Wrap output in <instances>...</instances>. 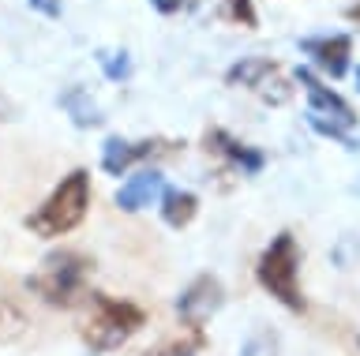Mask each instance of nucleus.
I'll list each match as a JSON object with an SVG mask.
<instances>
[{
    "instance_id": "nucleus-16",
    "label": "nucleus",
    "mask_w": 360,
    "mask_h": 356,
    "mask_svg": "<svg viewBox=\"0 0 360 356\" xmlns=\"http://www.w3.org/2000/svg\"><path fill=\"white\" fill-rule=\"evenodd\" d=\"M98 64H101V72H105V79L112 83H120V79H128L131 75V60H128V53H112V49H101L98 53Z\"/></svg>"
},
{
    "instance_id": "nucleus-22",
    "label": "nucleus",
    "mask_w": 360,
    "mask_h": 356,
    "mask_svg": "<svg viewBox=\"0 0 360 356\" xmlns=\"http://www.w3.org/2000/svg\"><path fill=\"white\" fill-rule=\"evenodd\" d=\"M345 19H349V23H356V27H360V4H353V8H349V12H345Z\"/></svg>"
},
{
    "instance_id": "nucleus-11",
    "label": "nucleus",
    "mask_w": 360,
    "mask_h": 356,
    "mask_svg": "<svg viewBox=\"0 0 360 356\" xmlns=\"http://www.w3.org/2000/svg\"><path fill=\"white\" fill-rule=\"evenodd\" d=\"M165 192V176L158 169H135L128 180L117 187V206L124 214H139V210L154 206Z\"/></svg>"
},
{
    "instance_id": "nucleus-12",
    "label": "nucleus",
    "mask_w": 360,
    "mask_h": 356,
    "mask_svg": "<svg viewBox=\"0 0 360 356\" xmlns=\"http://www.w3.org/2000/svg\"><path fill=\"white\" fill-rule=\"evenodd\" d=\"M158 203H162L158 210H162V221L169 229H188L199 214V195L188 192V187H165Z\"/></svg>"
},
{
    "instance_id": "nucleus-23",
    "label": "nucleus",
    "mask_w": 360,
    "mask_h": 356,
    "mask_svg": "<svg viewBox=\"0 0 360 356\" xmlns=\"http://www.w3.org/2000/svg\"><path fill=\"white\" fill-rule=\"evenodd\" d=\"M356 86H360V68H356Z\"/></svg>"
},
{
    "instance_id": "nucleus-9",
    "label": "nucleus",
    "mask_w": 360,
    "mask_h": 356,
    "mask_svg": "<svg viewBox=\"0 0 360 356\" xmlns=\"http://www.w3.org/2000/svg\"><path fill=\"white\" fill-rule=\"evenodd\" d=\"M202 143H207V154H210V158H218L225 169H233V173H240V176H255V173L266 165L263 150L248 147V143H240L236 136H229L225 128H210L207 136H202Z\"/></svg>"
},
{
    "instance_id": "nucleus-21",
    "label": "nucleus",
    "mask_w": 360,
    "mask_h": 356,
    "mask_svg": "<svg viewBox=\"0 0 360 356\" xmlns=\"http://www.w3.org/2000/svg\"><path fill=\"white\" fill-rule=\"evenodd\" d=\"M150 4H154L162 15H176L180 8H184V0H150Z\"/></svg>"
},
{
    "instance_id": "nucleus-6",
    "label": "nucleus",
    "mask_w": 360,
    "mask_h": 356,
    "mask_svg": "<svg viewBox=\"0 0 360 356\" xmlns=\"http://www.w3.org/2000/svg\"><path fill=\"white\" fill-rule=\"evenodd\" d=\"M176 147H184V143L109 136L105 143H101V169H105L109 176H124L131 165H139V161H154V158H165V154H176Z\"/></svg>"
},
{
    "instance_id": "nucleus-7",
    "label": "nucleus",
    "mask_w": 360,
    "mask_h": 356,
    "mask_svg": "<svg viewBox=\"0 0 360 356\" xmlns=\"http://www.w3.org/2000/svg\"><path fill=\"white\" fill-rule=\"evenodd\" d=\"M221 304H225L221 282L214 274H199L195 282L176 296V315H180V322H184L188 330H202V322H207Z\"/></svg>"
},
{
    "instance_id": "nucleus-18",
    "label": "nucleus",
    "mask_w": 360,
    "mask_h": 356,
    "mask_svg": "<svg viewBox=\"0 0 360 356\" xmlns=\"http://www.w3.org/2000/svg\"><path fill=\"white\" fill-rule=\"evenodd\" d=\"M308 124H311L315 131H319V136H326V139H334V143H342L345 150H356V147H360V143H356L353 136H349L345 128H338V124H330V120H319V117H311V113H308Z\"/></svg>"
},
{
    "instance_id": "nucleus-13",
    "label": "nucleus",
    "mask_w": 360,
    "mask_h": 356,
    "mask_svg": "<svg viewBox=\"0 0 360 356\" xmlns=\"http://www.w3.org/2000/svg\"><path fill=\"white\" fill-rule=\"evenodd\" d=\"M60 105L68 109V117H72L79 128H98L101 124V109L94 105V98H90L83 86H72V91L60 98Z\"/></svg>"
},
{
    "instance_id": "nucleus-4",
    "label": "nucleus",
    "mask_w": 360,
    "mask_h": 356,
    "mask_svg": "<svg viewBox=\"0 0 360 356\" xmlns=\"http://www.w3.org/2000/svg\"><path fill=\"white\" fill-rule=\"evenodd\" d=\"M255 277L281 308H289V311L308 308L304 289H300V244H297L292 232H278V237L263 248L259 266H255Z\"/></svg>"
},
{
    "instance_id": "nucleus-3",
    "label": "nucleus",
    "mask_w": 360,
    "mask_h": 356,
    "mask_svg": "<svg viewBox=\"0 0 360 356\" xmlns=\"http://www.w3.org/2000/svg\"><path fill=\"white\" fill-rule=\"evenodd\" d=\"M86 210H90V173L86 169H72L60 184L53 187V195L27 218V229L38 232V237H45V240L64 237V232L83 225Z\"/></svg>"
},
{
    "instance_id": "nucleus-14",
    "label": "nucleus",
    "mask_w": 360,
    "mask_h": 356,
    "mask_svg": "<svg viewBox=\"0 0 360 356\" xmlns=\"http://www.w3.org/2000/svg\"><path fill=\"white\" fill-rule=\"evenodd\" d=\"M22 330H27V315H22V308L15 304V300L0 296V341L19 338Z\"/></svg>"
},
{
    "instance_id": "nucleus-2",
    "label": "nucleus",
    "mask_w": 360,
    "mask_h": 356,
    "mask_svg": "<svg viewBox=\"0 0 360 356\" xmlns=\"http://www.w3.org/2000/svg\"><path fill=\"white\" fill-rule=\"evenodd\" d=\"M143 322H146V311L135 304V300L94 293L79 338H83V345L90 352H112V349H120L131 334H139Z\"/></svg>"
},
{
    "instance_id": "nucleus-20",
    "label": "nucleus",
    "mask_w": 360,
    "mask_h": 356,
    "mask_svg": "<svg viewBox=\"0 0 360 356\" xmlns=\"http://www.w3.org/2000/svg\"><path fill=\"white\" fill-rule=\"evenodd\" d=\"M30 8H34V12H41L45 19H60L64 0H30Z\"/></svg>"
},
{
    "instance_id": "nucleus-5",
    "label": "nucleus",
    "mask_w": 360,
    "mask_h": 356,
    "mask_svg": "<svg viewBox=\"0 0 360 356\" xmlns=\"http://www.w3.org/2000/svg\"><path fill=\"white\" fill-rule=\"evenodd\" d=\"M225 79H229V86H244V91L259 94L270 105L289 102V94H292V86H289L285 75H281V68L266 57H244L240 64H233V68L225 72Z\"/></svg>"
},
{
    "instance_id": "nucleus-19",
    "label": "nucleus",
    "mask_w": 360,
    "mask_h": 356,
    "mask_svg": "<svg viewBox=\"0 0 360 356\" xmlns=\"http://www.w3.org/2000/svg\"><path fill=\"white\" fill-rule=\"evenodd\" d=\"M225 15H229L233 23H244V27H255V23H259L252 0H229V4H225Z\"/></svg>"
},
{
    "instance_id": "nucleus-8",
    "label": "nucleus",
    "mask_w": 360,
    "mask_h": 356,
    "mask_svg": "<svg viewBox=\"0 0 360 356\" xmlns=\"http://www.w3.org/2000/svg\"><path fill=\"white\" fill-rule=\"evenodd\" d=\"M297 83L304 86V91H308V113H311V117L330 120V124L345 128V131L356 124V109L349 105L338 91H330V86H326L311 68H300V72H297Z\"/></svg>"
},
{
    "instance_id": "nucleus-17",
    "label": "nucleus",
    "mask_w": 360,
    "mask_h": 356,
    "mask_svg": "<svg viewBox=\"0 0 360 356\" xmlns=\"http://www.w3.org/2000/svg\"><path fill=\"white\" fill-rule=\"evenodd\" d=\"M240 356H278V334L274 330H255L240 345Z\"/></svg>"
},
{
    "instance_id": "nucleus-15",
    "label": "nucleus",
    "mask_w": 360,
    "mask_h": 356,
    "mask_svg": "<svg viewBox=\"0 0 360 356\" xmlns=\"http://www.w3.org/2000/svg\"><path fill=\"white\" fill-rule=\"evenodd\" d=\"M202 349V330H191L188 338H173V341H162L158 349L143 352V356H195Z\"/></svg>"
},
{
    "instance_id": "nucleus-10",
    "label": "nucleus",
    "mask_w": 360,
    "mask_h": 356,
    "mask_svg": "<svg viewBox=\"0 0 360 356\" xmlns=\"http://www.w3.org/2000/svg\"><path fill=\"white\" fill-rule=\"evenodd\" d=\"M300 53L311 57V64L319 72H326L330 79H342L349 72V57H353V41L349 34H319V38H304Z\"/></svg>"
},
{
    "instance_id": "nucleus-1",
    "label": "nucleus",
    "mask_w": 360,
    "mask_h": 356,
    "mask_svg": "<svg viewBox=\"0 0 360 356\" xmlns=\"http://www.w3.org/2000/svg\"><path fill=\"white\" fill-rule=\"evenodd\" d=\"M90 270H94V263L83 251L60 248V251H49L41 259V266L27 277V289L38 300H45L49 308H75L83 300H90L86 296Z\"/></svg>"
}]
</instances>
